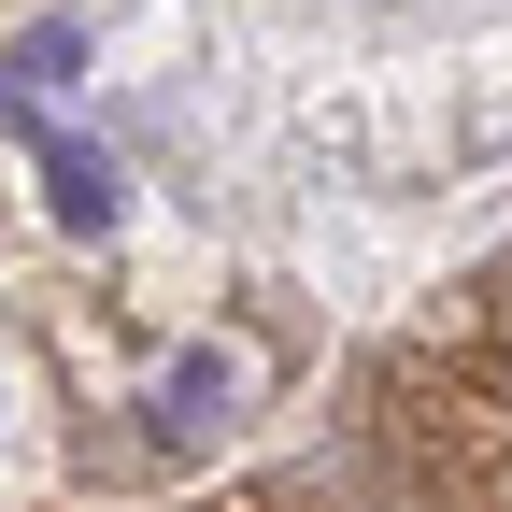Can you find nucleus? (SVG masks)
Masks as SVG:
<instances>
[{"label":"nucleus","instance_id":"obj_1","mask_svg":"<svg viewBox=\"0 0 512 512\" xmlns=\"http://www.w3.org/2000/svg\"><path fill=\"white\" fill-rule=\"evenodd\" d=\"M86 72V15H29L15 57H0V128H43V100Z\"/></svg>","mask_w":512,"mask_h":512},{"label":"nucleus","instance_id":"obj_2","mask_svg":"<svg viewBox=\"0 0 512 512\" xmlns=\"http://www.w3.org/2000/svg\"><path fill=\"white\" fill-rule=\"evenodd\" d=\"M228 413H242V356H228V342H200V356L157 370V427H171V441H200V427H228Z\"/></svg>","mask_w":512,"mask_h":512},{"label":"nucleus","instance_id":"obj_3","mask_svg":"<svg viewBox=\"0 0 512 512\" xmlns=\"http://www.w3.org/2000/svg\"><path fill=\"white\" fill-rule=\"evenodd\" d=\"M43 200H57V228H72V242H100V228L128 214V171H114L100 143H57V157H43Z\"/></svg>","mask_w":512,"mask_h":512}]
</instances>
